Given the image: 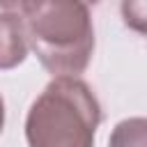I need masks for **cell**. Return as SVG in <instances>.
Segmentation results:
<instances>
[{
    "label": "cell",
    "mask_w": 147,
    "mask_h": 147,
    "mask_svg": "<svg viewBox=\"0 0 147 147\" xmlns=\"http://www.w3.org/2000/svg\"><path fill=\"white\" fill-rule=\"evenodd\" d=\"M28 44L53 76H80L94 53V25L83 0H30L23 9Z\"/></svg>",
    "instance_id": "cell-1"
},
{
    "label": "cell",
    "mask_w": 147,
    "mask_h": 147,
    "mask_svg": "<svg viewBox=\"0 0 147 147\" xmlns=\"http://www.w3.org/2000/svg\"><path fill=\"white\" fill-rule=\"evenodd\" d=\"M101 103L78 76L53 78L25 115L28 147H94Z\"/></svg>",
    "instance_id": "cell-2"
},
{
    "label": "cell",
    "mask_w": 147,
    "mask_h": 147,
    "mask_svg": "<svg viewBox=\"0 0 147 147\" xmlns=\"http://www.w3.org/2000/svg\"><path fill=\"white\" fill-rule=\"evenodd\" d=\"M28 32L21 14L0 11V71L16 69L28 57Z\"/></svg>",
    "instance_id": "cell-3"
},
{
    "label": "cell",
    "mask_w": 147,
    "mask_h": 147,
    "mask_svg": "<svg viewBox=\"0 0 147 147\" xmlns=\"http://www.w3.org/2000/svg\"><path fill=\"white\" fill-rule=\"evenodd\" d=\"M108 147H147V117H126L117 122Z\"/></svg>",
    "instance_id": "cell-4"
},
{
    "label": "cell",
    "mask_w": 147,
    "mask_h": 147,
    "mask_svg": "<svg viewBox=\"0 0 147 147\" xmlns=\"http://www.w3.org/2000/svg\"><path fill=\"white\" fill-rule=\"evenodd\" d=\"M119 14L129 30L147 37V0H122Z\"/></svg>",
    "instance_id": "cell-5"
},
{
    "label": "cell",
    "mask_w": 147,
    "mask_h": 147,
    "mask_svg": "<svg viewBox=\"0 0 147 147\" xmlns=\"http://www.w3.org/2000/svg\"><path fill=\"white\" fill-rule=\"evenodd\" d=\"M30 0H0V9L2 11H9V14H23L25 5Z\"/></svg>",
    "instance_id": "cell-6"
},
{
    "label": "cell",
    "mask_w": 147,
    "mask_h": 147,
    "mask_svg": "<svg viewBox=\"0 0 147 147\" xmlns=\"http://www.w3.org/2000/svg\"><path fill=\"white\" fill-rule=\"evenodd\" d=\"M2 129H5V99L0 94V133H2Z\"/></svg>",
    "instance_id": "cell-7"
},
{
    "label": "cell",
    "mask_w": 147,
    "mask_h": 147,
    "mask_svg": "<svg viewBox=\"0 0 147 147\" xmlns=\"http://www.w3.org/2000/svg\"><path fill=\"white\" fill-rule=\"evenodd\" d=\"M83 2H85V5H99L101 0H83Z\"/></svg>",
    "instance_id": "cell-8"
}]
</instances>
